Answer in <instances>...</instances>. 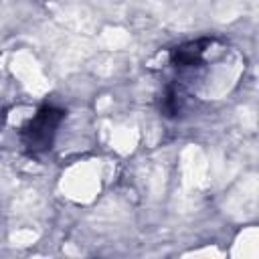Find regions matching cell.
<instances>
[{
  "label": "cell",
  "mask_w": 259,
  "mask_h": 259,
  "mask_svg": "<svg viewBox=\"0 0 259 259\" xmlns=\"http://www.w3.org/2000/svg\"><path fill=\"white\" fill-rule=\"evenodd\" d=\"M63 121V111L57 107H42L38 109L28 123L22 127V144L30 154H42L53 146L55 134L59 123Z\"/></svg>",
  "instance_id": "cell-1"
}]
</instances>
